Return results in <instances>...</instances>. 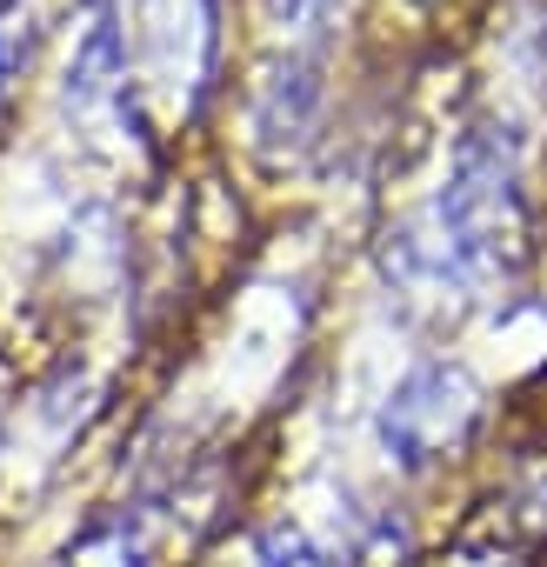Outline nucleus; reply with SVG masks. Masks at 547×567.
Returning <instances> with one entry per match:
<instances>
[{"mask_svg": "<svg viewBox=\"0 0 547 567\" xmlns=\"http://www.w3.org/2000/svg\"><path fill=\"white\" fill-rule=\"evenodd\" d=\"M254 567H334L301 527H267L260 540H254Z\"/></svg>", "mask_w": 547, "mask_h": 567, "instance_id": "20e7f679", "label": "nucleus"}, {"mask_svg": "<svg viewBox=\"0 0 547 567\" xmlns=\"http://www.w3.org/2000/svg\"><path fill=\"white\" fill-rule=\"evenodd\" d=\"M34 61V14L21 8V0H0V74H21Z\"/></svg>", "mask_w": 547, "mask_h": 567, "instance_id": "39448f33", "label": "nucleus"}, {"mask_svg": "<svg viewBox=\"0 0 547 567\" xmlns=\"http://www.w3.org/2000/svg\"><path fill=\"white\" fill-rule=\"evenodd\" d=\"M314 101H321V81H314V61H288L260 87V134H308L314 121Z\"/></svg>", "mask_w": 547, "mask_h": 567, "instance_id": "7ed1b4c3", "label": "nucleus"}, {"mask_svg": "<svg viewBox=\"0 0 547 567\" xmlns=\"http://www.w3.org/2000/svg\"><path fill=\"white\" fill-rule=\"evenodd\" d=\"M481 421V388L467 381V368L454 361H421L394 381L388 408H381V447L401 467H427L441 454H454Z\"/></svg>", "mask_w": 547, "mask_h": 567, "instance_id": "f03ea898", "label": "nucleus"}, {"mask_svg": "<svg viewBox=\"0 0 547 567\" xmlns=\"http://www.w3.org/2000/svg\"><path fill=\"white\" fill-rule=\"evenodd\" d=\"M434 240L467 280L514 274L527 254V167H520V134L514 127H474L454 147L447 187L434 200Z\"/></svg>", "mask_w": 547, "mask_h": 567, "instance_id": "f257e3e1", "label": "nucleus"}]
</instances>
